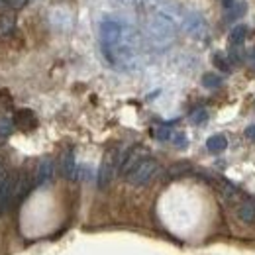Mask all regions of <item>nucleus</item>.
I'll return each mask as SVG.
<instances>
[{"mask_svg": "<svg viewBox=\"0 0 255 255\" xmlns=\"http://www.w3.org/2000/svg\"><path fill=\"white\" fill-rule=\"evenodd\" d=\"M236 216L244 224H254L255 222V204L254 202H242L236 210Z\"/></svg>", "mask_w": 255, "mask_h": 255, "instance_id": "nucleus-7", "label": "nucleus"}, {"mask_svg": "<svg viewBox=\"0 0 255 255\" xmlns=\"http://www.w3.org/2000/svg\"><path fill=\"white\" fill-rule=\"evenodd\" d=\"M248 63H250L255 69V49H252V51L248 53Z\"/></svg>", "mask_w": 255, "mask_h": 255, "instance_id": "nucleus-20", "label": "nucleus"}, {"mask_svg": "<svg viewBox=\"0 0 255 255\" xmlns=\"http://www.w3.org/2000/svg\"><path fill=\"white\" fill-rule=\"evenodd\" d=\"M246 4H234L232 8H228V14H226V20L228 22H236V20H240L244 14H246Z\"/></svg>", "mask_w": 255, "mask_h": 255, "instance_id": "nucleus-11", "label": "nucleus"}, {"mask_svg": "<svg viewBox=\"0 0 255 255\" xmlns=\"http://www.w3.org/2000/svg\"><path fill=\"white\" fill-rule=\"evenodd\" d=\"M212 63H214V67H216V69H220V71H224V73H228V71L232 69L230 61L226 59V55H224V53H220V51H216V53L212 55Z\"/></svg>", "mask_w": 255, "mask_h": 255, "instance_id": "nucleus-13", "label": "nucleus"}, {"mask_svg": "<svg viewBox=\"0 0 255 255\" xmlns=\"http://www.w3.org/2000/svg\"><path fill=\"white\" fill-rule=\"evenodd\" d=\"M55 175V165L51 159H41L35 169V185H47Z\"/></svg>", "mask_w": 255, "mask_h": 255, "instance_id": "nucleus-5", "label": "nucleus"}, {"mask_svg": "<svg viewBox=\"0 0 255 255\" xmlns=\"http://www.w3.org/2000/svg\"><path fill=\"white\" fill-rule=\"evenodd\" d=\"M147 157V151L141 147V145H135V147H131V149H128L126 153H122V159H120V167H118V171L126 177L128 173L139 163L141 159H145Z\"/></svg>", "mask_w": 255, "mask_h": 255, "instance_id": "nucleus-4", "label": "nucleus"}, {"mask_svg": "<svg viewBox=\"0 0 255 255\" xmlns=\"http://www.w3.org/2000/svg\"><path fill=\"white\" fill-rule=\"evenodd\" d=\"M175 143H177L179 147H185V145H187V137H185V133H179V135H175Z\"/></svg>", "mask_w": 255, "mask_h": 255, "instance_id": "nucleus-18", "label": "nucleus"}, {"mask_svg": "<svg viewBox=\"0 0 255 255\" xmlns=\"http://www.w3.org/2000/svg\"><path fill=\"white\" fill-rule=\"evenodd\" d=\"M246 37H248V26H244V24L234 26L232 32H230V43L232 45H242Z\"/></svg>", "mask_w": 255, "mask_h": 255, "instance_id": "nucleus-9", "label": "nucleus"}, {"mask_svg": "<svg viewBox=\"0 0 255 255\" xmlns=\"http://www.w3.org/2000/svg\"><path fill=\"white\" fill-rule=\"evenodd\" d=\"M226 147H228V139H226V135H222V133L210 135L208 141H206V149L210 153H222V151H226Z\"/></svg>", "mask_w": 255, "mask_h": 255, "instance_id": "nucleus-8", "label": "nucleus"}, {"mask_svg": "<svg viewBox=\"0 0 255 255\" xmlns=\"http://www.w3.org/2000/svg\"><path fill=\"white\" fill-rule=\"evenodd\" d=\"M18 124H20V126L32 128V126H35V118H33L32 112L24 110V112H20V114H18Z\"/></svg>", "mask_w": 255, "mask_h": 255, "instance_id": "nucleus-14", "label": "nucleus"}, {"mask_svg": "<svg viewBox=\"0 0 255 255\" xmlns=\"http://www.w3.org/2000/svg\"><path fill=\"white\" fill-rule=\"evenodd\" d=\"M234 6V0H224V8H232Z\"/></svg>", "mask_w": 255, "mask_h": 255, "instance_id": "nucleus-21", "label": "nucleus"}, {"mask_svg": "<svg viewBox=\"0 0 255 255\" xmlns=\"http://www.w3.org/2000/svg\"><path fill=\"white\" fill-rule=\"evenodd\" d=\"M28 2H30V0H6V6L12 8V10H20V8H24Z\"/></svg>", "mask_w": 255, "mask_h": 255, "instance_id": "nucleus-16", "label": "nucleus"}, {"mask_svg": "<svg viewBox=\"0 0 255 255\" xmlns=\"http://www.w3.org/2000/svg\"><path fill=\"white\" fill-rule=\"evenodd\" d=\"M208 120V110H204V108H200V110H194L191 114V122L192 124H204Z\"/></svg>", "mask_w": 255, "mask_h": 255, "instance_id": "nucleus-15", "label": "nucleus"}, {"mask_svg": "<svg viewBox=\"0 0 255 255\" xmlns=\"http://www.w3.org/2000/svg\"><path fill=\"white\" fill-rule=\"evenodd\" d=\"M4 173H6V169H4V165H2V161H0V179L4 177Z\"/></svg>", "mask_w": 255, "mask_h": 255, "instance_id": "nucleus-22", "label": "nucleus"}, {"mask_svg": "<svg viewBox=\"0 0 255 255\" xmlns=\"http://www.w3.org/2000/svg\"><path fill=\"white\" fill-rule=\"evenodd\" d=\"M61 173L65 179H77V163L73 151H67L61 159Z\"/></svg>", "mask_w": 255, "mask_h": 255, "instance_id": "nucleus-6", "label": "nucleus"}, {"mask_svg": "<svg viewBox=\"0 0 255 255\" xmlns=\"http://www.w3.org/2000/svg\"><path fill=\"white\" fill-rule=\"evenodd\" d=\"M0 8H6V0H0Z\"/></svg>", "mask_w": 255, "mask_h": 255, "instance_id": "nucleus-23", "label": "nucleus"}, {"mask_svg": "<svg viewBox=\"0 0 255 255\" xmlns=\"http://www.w3.org/2000/svg\"><path fill=\"white\" fill-rule=\"evenodd\" d=\"M16 28V22H14V16L12 14H0V35H10Z\"/></svg>", "mask_w": 255, "mask_h": 255, "instance_id": "nucleus-10", "label": "nucleus"}, {"mask_svg": "<svg viewBox=\"0 0 255 255\" xmlns=\"http://www.w3.org/2000/svg\"><path fill=\"white\" fill-rule=\"evenodd\" d=\"M16 181H18V175L8 171L0 179V216H4L8 208L16 202Z\"/></svg>", "mask_w": 255, "mask_h": 255, "instance_id": "nucleus-2", "label": "nucleus"}, {"mask_svg": "<svg viewBox=\"0 0 255 255\" xmlns=\"http://www.w3.org/2000/svg\"><path fill=\"white\" fill-rule=\"evenodd\" d=\"M171 129H167V128H161V129H155V137L157 139H163V141H167V139H171Z\"/></svg>", "mask_w": 255, "mask_h": 255, "instance_id": "nucleus-17", "label": "nucleus"}, {"mask_svg": "<svg viewBox=\"0 0 255 255\" xmlns=\"http://www.w3.org/2000/svg\"><path fill=\"white\" fill-rule=\"evenodd\" d=\"M246 137L252 139V141H255V124L254 126H248V129H246Z\"/></svg>", "mask_w": 255, "mask_h": 255, "instance_id": "nucleus-19", "label": "nucleus"}, {"mask_svg": "<svg viewBox=\"0 0 255 255\" xmlns=\"http://www.w3.org/2000/svg\"><path fill=\"white\" fill-rule=\"evenodd\" d=\"M120 159H122V153L116 151V149H112V151L106 153V157H104L102 165H100V171H98V187L100 189H106L110 185L116 169L120 167Z\"/></svg>", "mask_w": 255, "mask_h": 255, "instance_id": "nucleus-3", "label": "nucleus"}, {"mask_svg": "<svg viewBox=\"0 0 255 255\" xmlns=\"http://www.w3.org/2000/svg\"><path fill=\"white\" fill-rule=\"evenodd\" d=\"M159 173V163L153 157H145L141 159L129 173L126 175V181L133 187H143L147 185L155 175Z\"/></svg>", "mask_w": 255, "mask_h": 255, "instance_id": "nucleus-1", "label": "nucleus"}, {"mask_svg": "<svg viewBox=\"0 0 255 255\" xmlns=\"http://www.w3.org/2000/svg\"><path fill=\"white\" fill-rule=\"evenodd\" d=\"M222 83H224V79L220 75H216V73H206V75L202 77V85H204L206 89H218Z\"/></svg>", "mask_w": 255, "mask_h": 255, "instance_id": "nucleus-12", "label": "nucleus"}]
</instances>
